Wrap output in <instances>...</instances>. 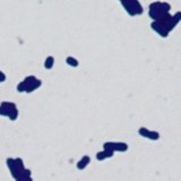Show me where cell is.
<instances>
[{
    "label": "cell",
    "instance_id": "6da1fadb",
    "mask_svg": "<svg viewBox=\"0 0 181 181\" xmlns=\"http://www.w3.org/2000/svg\"><path fill=\"white\" fill-rule=\"evenodd\" d=\"M122 6L130 16L141 15L143 14V7L138 2V0H120Z\"/></svg>",
    "mask_w": 181,
    "mask_h": 181
},
{
    "label": "cell",
    "instance_id": "7a4b0ae2",
    "mask_svg": "<svg viewBox=\"0 0 181 181\" xmlns=\"http://www.w3.org/2000/svg\"><path fill=\"white\" fill-rule=\"evenodd\" d=\"M7 166L9 168V171H10V173H11V175H13V178L17 180L22 171L19 170L18 168L16 166L15 159H7Z\"/></svg>",
    "mask_w": 181,
    "mask_h": 181
},
{
    "label": "cell",
    "instance_id": "3957f363",
    "mask_svg": "<svg viewBox=\"0 0 181 181\" xmlns=\"http://www.w3.org/2000/svg\"><path fill=\"white\" fill-rule=\"evenodd\" d=\"M151 26H152V28L155 31L157 34H160L162 37H168V35H169V33H170L164 26L161 25V24H160L159 22H156V21H154V22L152 23Z\"/></svg>",
    "mask_w": 181,
    "mask_h": 181
},
{
    "label": "cell",
    "instance_id": "277c9868",
    "mask_svg": "<svg viewBox=\"0 0 181 181\" xmlns=\"http://www.w3.org/2000/svg\"><path fill=\"white\" fill-rule=\"evenodd\" d=\"M89 163H91V157H89V155H84L79 161H78L76 165H77L78 170H84Z\"/></svg>",
    "mask_w": 181,
    "mask_h": 181
},
{
    "label": "cell",
    "instance_id": "5b68a950",
    "mask_svg": "<svg viewBox=\"0 0 181 181\" xmlns=\"http://www.w3.org/2000/svg\"><path fill=\"white\" fill-rule=\"evenodd\" d=\"M113 151H107V149H104L102 152H99L96 154V160L97 161H103V160L107 159V157H112L113 156Z\"/></svg>",
    "mask_w": 181,
    "mask_h": 181
},
{
    "label": "cell",
    "instance_id": "8992f818",
    "mask_svg": "<svg viewBox=\"0 0 181 181\" xmlns=\"http://www.w3.org/2000/svg\"><path fill=\"white\" fill-rule=\"evenodd\" d=\"M41 85H42V81H41L40 79H36L35 81H33L32 84H30V85L27 86V89H26V93H32L33 91H35L36 89H39Z\"/></svg>",
    "mask_w": 181,
    "mask_h": 181
},
{
    "label": "cell",
    "instance_id": "52a82bcc",
    "mask_svg": "<svg viewBox=\"0 0 181 181\" xmlns=\"http://www.w3.org/2000/svg\"><path fill=\"white\" fill-rule=\"evenodd\" d=\"M180 21H181V11H178L175 15L172 16V21H171V30H173Z\"/></svg>",
    "mask_w": 181,
    "mask_h": 181
},
{
    "label": "cell",
    "instance_id": "ba28073f",
    "mask_svg": "<svg viewBox=\"0 0 181 181\" xmlns=\"http://www.w3.org/2000/svg\"><path fill=\"white\" fill-rule=\"evenodd\" d=\"M128 149V145L126 143H115V152H126Z\"/></svg>",
    "mask_w": 181,
    "mask_h": 181
},
{
    "label": "cell",
    "instance_id": "9c48e42d",
    "mask_svg": "<svg viewBox=\"0 0 181 181\" xmlns=\"http://www.w3.org/2000/svg\"><path fill=\"white\" fill-rule=\"evenodd\" d=\"M2 107H5L7 111H9L10 112L11 110H15V109H17V107H16L15 103H13V102H1V104H0Z\"/></svg>",
    "mask_w": 181,
    "mask_h": 181
},
{
    "label": "cell",
    "instance_id": "30bf717a",
    "mask_svg": "<svg viewBox=\"0 0 181 181\" xmlns=\"http://www.w3.org/2000/svg\"><path fill=\"white\" fill-rule=\"evenodd\" d=\"M66 63L68 65V66H70V67H78V65H79L78 60L75 59L74 57H67V58H66Z\"/></svg>",
    "mask_w": 181,
    "mask_h": 181
},
{
    "label": "cell",
    "instance_id": "8fae6325",
    "mask_svg": "<svg viewBox=\"0 0 181 181\" xmlns=\"http://www.w3.org/2000/svg\"><path fill=\"white\" fill-rule=\"evenodd\" d=\"M53 65H55V58L50 55V57H48V58L45 59V61H44L45 69H51L52 67H53Z\"/></svg>",
    "mask_w": 181,
    "mask_h": 181
},
{
    "label": "cell",
    "instance_id": "7c38bea8",
    "mask_svg": "<svg viewBox=\"0 0 181 181\" xmlns=\"http://www.w3.org/2000/svg\"><path fill=\"white\" fill-rule=\"evenodd\" d=\"M146 138H149L152 141H157L160 138V134L157 131H151V130H148L147 134H146Z\"/></svg>",
    "mask_w": 181,
    "mask_h": 181
},
{
    "label": "cell",
    "instance_id": "4fadbf2b",
    "mask_svg": "<svg viewBox=\"0 0 181 181\" xmlns=\"http://www.w3.org/2000/svg\"><path fill=\"white\" fill-rule=\"evenodd\" d=\"M26 89H27V84H26V83H25L24 81H21L18 85H17V91H18L19 93L26 92Z\"/></svg>",
    "mask_w": 181,
    "mask_h": 181
},
{
    "label": "cell",
    "instance_id": "5bb4252c",
    "mask_svg": "<svg viewBox=\"0 0 181 181\" xmlns=\"http://www.w3.org/2000/svg\"><path fill=\"white\" fill-rule=\"evenodd\" d=\"M17 117H18V110L17 109H15V110H11L10 112H9V115H8V118L10 119V120H16L17 119Z\"/></svg>",
    "mask_w": 181,
    "mask_h": 181
},
{
    "label": "cell",
    "instance_id": "9a60e30c",
    "mask_svg": "<svg viewBox=\"0 0 181 181\" xmlns=\"http://www.w3.org/2000/svg\"><path fill=\"white\" fill-rule=\"evenodd\" d=\"M15 164H16V166L18 168L19 170L21 171H23L24 169H25V166H24V162H23V160L22 159H15Z\"/></svg>",
    "mask_w": 181,
    "mask_h": 181
},
{
    "label": "cell",
    "instance_id": "2e32d148",
    "mask_svg": "<svg viewBox=\"0 0 181 181\" xmlns=\"http://www.w3.org/2000/svg\"><path fill=\"white\" fill-rule=\"evenodd\" d=\"M36 79H37V78L35 77V76H27V77H26L25 79H24V81H25L26 84H27V86H28L30 84H32L33 81H36Z\"/></svg>",
    "mask_w": 181,
    "mask_h": 181
},
{
    "label": "cell",
    "instance_id": "e0dca14e",
    "mask_svg": "<svg viewBox=\"0 0 181 181\" xmlns=\"http://www.w3.org/2000/svg\"><path fill=\"white\" fill-rule=\"evenodd\" d=\"M147 131H148V129H147V128H145V127H141V129L138 130L139 135H141V136H143V137H146V134H147Z\"/></svg>",
    "mask_w": 181,
    "mask_h": 181
},
{
    "label": "cell",
    "instance_id": "ac0fdd59",
    "mask_svg": "<svg viewBox=\"0 0 181 181\" xmlns=\"http://www.w3.org/2000/svg\"><path fill=\"white\" fill-rule=\"evenodd\" d=\"M9 115V111H7L5 107H2L1 105H0V115Z\"/></svg>",
    "mask_w": 181,
    "mask_h": 181
},
{
    "label": "cell",
    "instance_id": "d6986e66",
    "mask_svg": "<svg viewBox=\"0 0 181 181\" xmlns=\"http://www.w3.org/2000/svg\"><path fill=\"white\" fill-rule=\"evenodd\" d=\"M6 81V75L0 70V83H2V81Z\"/></svg>",
    "mask_w": 181,
    "mask_h": 181
}]
</instances>
